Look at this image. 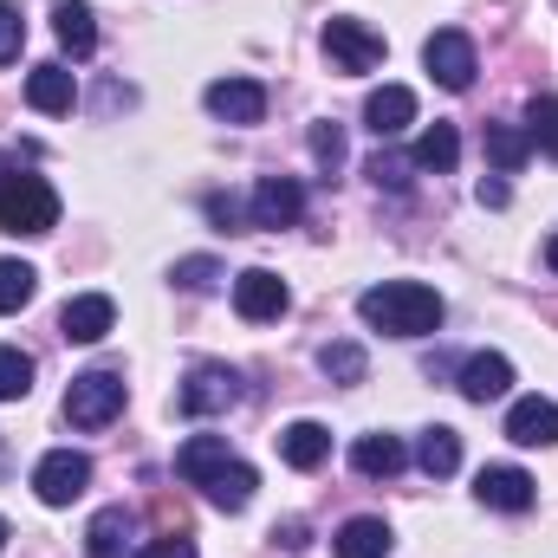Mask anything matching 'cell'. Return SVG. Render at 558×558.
Returning a JSON list of instances; mask_svg holds the SVG:
<instances>
[{
  "label": "cell",
  "instance_id": "15",
  "mask_svg": "<svg viewBox=\"0 0 558 558\" xmlns=\"http://www.w3.org/2000/svg\"><path fill=\"white\" fill-rule=\"evenodd\" d=\"M513 390V364L500 357V351H474L468 364H461V397L468 403H500Z\"/></svg>",
  "mask_w": 558,
  "mask_h": 558
},
{
  "label": "cell",
  "instance_id": "16",
  "mask_svg": "<svg viewBox=\"0 0 558 558\" xmlns=\"http://www.w3.org/2000/svg\"><path fill=\"white\" fill-rule=\"evenodd\" d=\"M228 461H234V454H228V435H189V441L175 448V474L195 481V487H208Z\"/></svg>",
  "mask_w": 558,
  "mask_h": 558
},
{
  "label": "cell",
  "instance_id": "24",
  "mask_svg": "<svg viewBox=\"0 0 558 558\" xmlns=\"http://www.w3.org/2000/svg\"><path fill=\"white\" fill-rule=\"evenodd\" d=\"M416 169H435V175H448L454 162H461V137H454V124H428L416 137V156H410Z\"/></svg>",
  "mask_w": 558,
  "mask_h": 558
},
{
  "label": "cell",
  "instance_id": "28",
  "mask_svg": "<svg viewBox=\"0 0 558 558\" xmlns=\"http://www.w3.org/2000/svg\"><path fill=\"white\" fill-rule=\"evenodd\" d=\"M526 137H533V149L558 156V92H546V98L526 105Z\"/></svg>",
  "mask_w": 558,
  "mask_h": 558
},
{
  "label": "cell",
  "instance_id": "35",
  "mask_svg": "<svg viewBox=\"0 0 558 558\" xmlns=\"http://www.w3.org/2000/svg\"><path fill=\"white\" fill-rule=\"evenodd\" d=\"M137 558H195V546H189V539H149Z\"/></svg>",
  "mask_w": 558,
  "mask_h": 558
},
{
  "label": "cell",
  "instance_id": "32",
  "mask_svg": "<svg viewBox=\"0 0 558 558\" xmlns=\"http://www.w3.org/2000/svg\"><path fill=\"white\" fill-rule=\"evenodd\" d=\"M20 46H26V20H20V7H7V0H0V65H7V59H20Z\"/></svg>",
  "mask_w": 558,
  "mask_h": 558
},
{
  "label": "cell",
  "instance_id": "25",
  "mask_svg": "<svg viewBox=\"0 0 558 558\" xmlns=\"http://www.w3.org/2000/svg\"><path fill=\"white\" fill-rule=\"evenodd\" d=\"M124 539H131V513L124 507H105L85 533V553L92 558H124Z\"/></svg>",
  "mask_w": 558,
  "mask_h": 558
},
{
  "label": "cell",
  "instance_id": "37",
  "mask_svg": "<svg viewBox=\"0 0 558 558\" xmlns=\"http://www.w3.org/2000/svg\"><path fill=\"white\" fill-rule=\"evenodd\" d=\"M274 539L286 546V553H305V526H299V520H286V526H279Z\"/></svg>",
  "mask_w": 558,
  "mask_h": 558
},
{
  "label": "cell",
  "instance_id": "2",
  "mask_svg": "<svg viewBox=\"0 0 558 558\" xmlns=\"http://www.w3.org/2000/svg\"><path fill=\"white\" fill-rule=\"evenodd\" d=\"M59 228V195L46 175H0V234H52Z\"/></svg>",
  "mask_w": 558,
  "mask_h": 558
},
{
  "label": "cell",
  "instance_id": "29",
  "mask_svg": "<svg viewBox=\"0 0 558 558\" xmlns=\"http://www.w3.org/2000/svg\"><path fill=\"white\" fill-rule=\"evenodd\" d=\"M26 390H33V357L13 351V344H0V403H20Z\"/></svg>",
  "mask_w": 558,
  "mask_h": 558
},
{
  "label": "cell",
  "instance_id": "11",
  "mask_svg": "<svg viewBox=\"0 0 558 558\" xmlns=\"http://www.w3.org/2000/svg\"><path fill=\"white\" fill-rule=\"evenodd\" d=\"M474 494H481V507H494V513H526V507L539 500V487H533L526 468H481Z\"/></svg>",
  "mask_w": 558,
  "mask_h": 558
},
{
  "label": "cell",
  "instance_id": "23",
  "mask_svg": "<svg viewBox=\"0 0 558 558\" xmlns=\"http://www.w3.org/2000/svg\"><path fill=\"white\" fill-rule=\"evenodd\" d=\"M254 487H260V474H254L247 461H228V468H221V474L208 481V500H215L221 513H241V507L254 500Z\"/></svg>",
  "mask_w": 558,
  "mask_h": 558
},
{
  "label": "cell",
  "instance_id": "38",
  "mask_svg": "<svg viewBox=\"0 0 558 558\" xmlns=\"http://www.w3.org/2000/svg\"><path fill=\"white\" fill-rule=\"evenodd\" d=\"M474 195H481V208H507V182H481Z\"/></svg>",
  "mask_w": 558,
  "mask_h": 558
},
{
  "label": "cell",
  "instance_id": "26",
  "mask_svg": "<svg viewBox=\"0 0 558 558\" xmlns=\"http://www.w3.org/2000/svg\"><path fill=\"white\" fill-rule=\"evenodd\" d=\"M526 156H533V137H526L520 124H487V162H494L500 175H513Z\"/></svg>",
  "mask_w": 558,
  "mask_h": 558
},
{
  "label": "cell",
  "instance_id": "27",
  "mask_svg": "<svg viewBox=\"0 0 558 558\" xmlns=\"http://www.w3.org/2000/svg\"><path fill=\"white\" fill-rule=\"evenodd\" d=\"M33 292H39V274H33L26 260H0V312L33 305Z\"/></svg>",
  "mask_w": 558,
  "mask_h": 558
},
{
  "label": "cell",
  "instance_id": "21",
  "mask_svg": "<svg viewBox=\"0 0 558 558\" xmlns=\"http://www.w3.org/2000/svg\"><path fill=\"white\" fill-rule=\"evenodd\" d=\"M390 546H397V539H390V526H384V520H371V513L344 520V526H338V539H331V553H338V558H384Z\"/></svg>",
  "mask_w": 558,
  "mask_h": 558
},
{
  "label": "cell",
  "instance_id": "14",
  "mask_svg": "<svg viewBox=\"0 0 558 558\" xmlns=\"http://www.w3.org/2000/svg\"><path fill=\"white\" fill-rule=\"evenodd\" d=\"M507 441H520V448H553L558 441V403L553 397H520V403L507 410Z\"/></svg>",
  "mask_w": 558,
  "mask_h": 558
},
{
  "label": "cell",
  "instance_id": "6",
  "mask_svg": "<svg viewBox=\"0 0 558 558\" xmlns=\"http://www.w3.org/2000/svg\"><path fill=\"white\" fill-rule=\"evenodd\" d=\"M85 487H92V461H85L78 448H52V454L33 468V494H39L46 507H72Z\"/></svg>",
  "mask_w": 558,
  "mask_h": 558
},
{
  "label": "cell",
  "instance_id": "7",
  "mask_svg": "<svg viewBox=\"0 0 558 558\" xmlns=\"http://www.w3.org/2000/svg\"><path fill=\"white\" fill-rule=\"evenodd\" d=\"M299 215H305V189H299L292 175H260V182H254L247 228H267V234H279V228H292Z\"/></svg>",
  "mask_w": 558,
  "mask_h": 558
},
{
  "label": "cell",
  "instance_id": "30",
  "mask_svg": "<svg viewBox=\"0 0 558 558\" xmlns=\"http://www.w3.org/2000/svg\"><path fill=\"white\" fill-rule=\"evenodd\" d=\"M318 364H325L331 384H357V377H364V351H357V344H325Z\"/></svg>",
  "mask_w": 558,
  "mask_h": 558
},
{
  "label": "cell",
  "instance_id": "39",
  "mask_svg": "<svg viewBox=\"0 0 558 558\" xmlns=\"http://www.w3.org/2000/svg\"><path fill=\"white\" fill-rule=\"evenodd\" d=\"M546 267H553V274H558V234H553V241H546Z\"/></svg>",
  "mask_w": 558,
  "mask_h": 558
},
{
  "label": "cell",
  "instance_id": "4",
  "mask_svg": "<svg viewBox=\"0 0 558 558\" xmlns=\"http://www.w3.org/2000/svg\"><path fill=\"white\" fill-rule=\"evenodd\" d=\"M422 65H428V78H435L441 92H468V85H474V72H481V59H474V39H468V33H454V26L428 33V46H422Z\"/></svg>",
  "mask_w": 558,
  "mask_h": 558
},
{
  "label": "cell",
  "instance_id": "17",
  "mask_svg": "<svg viewBox=\"0 0 558 558\" xmlns=\"http://www.w3.org/2000/svg\"><path fill=\"white\" fill-rule=\"evenodd\" d=\"M72 98H78V85H72V72H65V65H33V72H26V105H33V111L65 118V111H72Z\"/></svg>",
  "mask_w": 558,
  "mask_h": 558
},
{
  "label": "cell",
  "instance_id": "10",
  "mask_svg": "<svg viewBox=\"0 0 558 558\" xmlns=\"http://www.w3.org/2000/svg\"><path fill=\"white\" fill-rule=\"evenodd\" d=\"M286 279L279 274H267V267H247V274L234 279V312L247 318V325H267V318H279L286 312Z\"/></svg>",
  "mask_w": 558,
  "mask_h": 558
},
{
  "label": "cell",
  "instance_id": "34",
  "mask_svg": "<svg viewBox=\"0 0 558 558\" xmlns=\"http://www.w3.org/2000/svg\"><path fill=\"white\" fill-rule=\"evenodd\" d=\"M208 221H221L228 234H241V202H228V195H208Z\"/></svg>",
  "mask_w": 558,
  "mask_h": 558
},
{
  "label": "cell",
  "instance_id": "12",
  "mask_svg": "<svg viewBox=\"0 0 558 558\" xmlns=\"http://www.w3.org/2000/svg\"><path fill=\"white\" fill-rule=\"evenodd\" d=\"M364 124H371V137H403L416 124V92L410 85H377L364 98Z\"/></svg>",
  "mask_w": 558,
  "mask_h": 558
},
{
  "label": "cell",
  "instance_id": "40",
  "mask_svg": "<svg viewBox=\"0 0 558 558\" xmlns=\"http://www.w3.org/2000/svg\"><path fill=\"white\" fill-rule=\"evenodd\" d=\"M0 546H7V520H0Z\"/></svg>",
  "mask_w": 558,
  "mask_h": 558
},
{
  "label": "cell",
  "instance_id": "36",
  "mask_svg": "<svg viewBox=\"0 0 558 558\" xmlns=\"http://www.w3.org/2000/svg\"><path fill=\"white\" fill-rule=\"evenodd\" d=\"M371 175H377V189H384V182H390V189H403V182H410L397 156H377V162H371Z\"/></svg>",
  "mask_w": 558,
  "mask_h": 558
},
{
  "label": "cell",
  "instance_id": "13",
  "mask_svg": "<svg viewBox=\"0 0 558 558\" xmlns=\"http://www.w3.org/2000/svg\"><path fill=\"white\" fill-rule=\"evenodd\" d=\"M111 325H118V305H111L105 292H78V299H65V312H59V331H65L72 344H98Z\"/></svg>",
  "mask_w": 558,
  "mask_h": 558
},
{
  "label": "cell",
  "instance_id": "3",
  "mask_svg": "<svg viewBox=\"0 0 558 558\" xmlns=\"http://www.w3.org/2000/svg\"><path fill=\"white\" fill-rule=\"evenodd\" d=\"M124 403H131L124 371H85V377H72V390H65V422H72V428H105V422L124 416Z\"/></svg>",
  "mask_w": 558,
  "mask_h": 558
},
{
  "label": "cell",
  "instance_id": "31",
  "mask_svg": "<svg viewBox=\"0 0 558 558\" xmlns=\"http://www.w3.org/2000/svg\"><path fill=\"white\" fill-rule=\"evenodd\" d=\"M312 156H318L325 169H338V162H344V131H338L331 118H325V124H312Z\"/></svg>",
  "mask_w": 558,
  "mask_h": 558
},
{
  "label": "cell",
  "instance_id": "1",
  "mask_svg": "<svg viewBox=\"0 0 558 558\" xmlns=\"http://www.w3.org/2000/svg\"><path fill=\"white\" fill-rule=\"evenodd\" d=\"M441 312H448L441 292L422 279H384L357 299V318L384 338H428V331H441Z\"/></svg>",
  "mask_w": 558,
  "mask_h": 558
},
{
  "label": "cell",
  "instance_id": "19",
  "mask_svg": "<svg viewBox=\"0 0 558 558\" xmlns=\"http://www.w3.org/2000/svg\"><path fill=\"white\" fill-rule=\"evenodd\" d=\"M52 33L72 59H92V46H98V20L85 0H52Z\"/></svg>",
  "mask_w": 558,
  "mask_h": 558
},
{
  "label": "cell",
  "instance_id": "8",
  "mask_svg": "<svg viewBox=\"0 0 558 558\" xmlns=\"http://www.w3.org/2000/svg\"><path fill=\"white\" fill-rule=\"evenodd\" d=\"M234 403H241V377H234L228 364L189 371V384H182V397H175L182 416H215V410H234Z\"/></svg>",
  "mask_w": 558,
  "mask_h": 558
},
{
  "label": "cell",
  "instance_id": "20",
  "mask_svg": "<svg viewBox=\"0 0 558 558\" xmlns=\"http://www.w3.org/2000/svg\"><path fill=\"white\" fill-rule=\"evenodd\" d=\"M403 461H410V448H403L397 435H357V448H351V468H357L364 481H390Z\"/></svg>",
  "mask_w": 558,
  "mask_h": 558
},
{
  "label": "cell",
  "instance_id": "33",
  "mask_svg": "<svg viewBox=\"0 0 558 558\" xmlns=\"http://www.w3.org/2000/svg\"><path fill=\"white\" fill-rule=\"evenodd\" d=\"M215 274H221L215 260H175V286H182V292H208Z\"/></svg>",
  "mask_w": 558,
  "mask_h": 558
},
{
  "label": "cell",
  "instance_id": "9",
  "mask_svg": "<svg viewBox=\"0 0 558 558\" xmlns=\"http://www.w3.org/2000/svg\"><path fill=\"white\" fill-rule=\"evenodd\" d=\"M202 105H208V118H221V124H260V118H267V85H260V78H215V85L202 92Z\"/></svg>",
  "mask_w": 558,
  "mask_h": 558
},
{
  "label": "cell",
  "instance_id": "18",
  "mask_svg": "<svg viewBox=\"0 0 558 558\" xmlns=\"http://www.w3.org/2000/svg\"><path fill=\"white\" fill-rule=\"evenodd\" d=\"M325 454H331V428H325V422H292V428H279V461H286V468L312 474Z\"/></svg>",
  "mask_w": 558,
  "mask_h": 558
},
{
  "label": "cell",
  "instance_id": "5",
  "mask_svg": "<svg viewBox=\"0 0 558 558\" xmlns=\"http://www.w3.org/2000/svg\"><path fill=\"white\" fill-rule=\"evenodd\" d=\"M325 52H331L338 72H371V65H384V33L338 13V20H325Z\"/></svg>",
  "mask_w": 558,
  "mask_h": 558
},
{
  "label": "cell",
  "instance_id": "22",
  "mask_svg": "<svg viewBox=\"0 0 558 558\" xmlns=\"http://www.w3.org/2000/svg\"><path fill=\"white\" fill-rule=\"evenodd\" d=\"M416 461H422V474H435V481H448L454 468H461V435L454 428H422V441H416Z\"/></svg>",
  "mask_w": 558,
  "mask_h": 558
}]
</instances>
